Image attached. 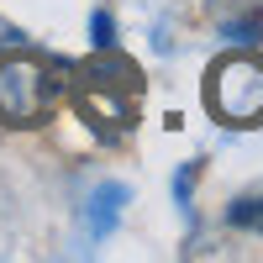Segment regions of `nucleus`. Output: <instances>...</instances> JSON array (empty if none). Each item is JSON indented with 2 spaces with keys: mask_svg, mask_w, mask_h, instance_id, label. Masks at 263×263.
<instances>
[{
  "mask_svg": "<svg viewBox=\"0 0 263 263\" xmlns=\"http://www.w3.org/2000/svg\"><path fill=\"white\" fill-rule=\"evenodd\" d=\"M90 32H95L90 42H95L100 53H111V48H116V21L105 16V11H95V16H90Z\"/></svg>",
  "mask_w": 263,
  "mask_h": 263,
  "instance_id": "obj_5",
  "label": "nucleus"
},
{
  "mask_svg": "<svg viewBox=\"0 0 263 263\" xmlns=\"http://www.w3.org/2000/svg\"><path fill=\"white\" fill-rule=\"evenodd\" d=\"M121 205H126V184H100V190L90 195V216H84V221H90V237H95V242L116 232Z\"/></svg>",
  "mask_w": 263,
  "mask_h": 263,
  "instance_id": "obj_3",
  "label": "nucleus"
},
{
  "mask_svg": "<svg viewBox=\"0 0 263 263\" xmlns=\"http://www.w3.org/2000/svg\"><path fill=\"white\" fill-rule=\"evenodd\" d=\"M205 105L227 126H263V58L232 53L211 69Z\"/></svg>",
  "mask_w": 263,
  "mask_h": 263,
  "instance_id": "obj_2",
  "label": "nucleus"
},
{
  "mask_svg": "<svg viewBox=\"0 0 263 263\" xmlns=\"http://www.w3.org/2000/svg\"><path fill=\"white\" fill-rule=\"evenodd\" d=\"M227 216H232L237 227H258V232H263V195H242V200H232Z\"/></svg>",
  "mask_w": 263,
  "mask_h": 263,
  "instance_id": "obj_4",
  "label": "nucleus"
},
{
  "mask_svg": "<svg viewBox=\"0 0 263 263\" xmlns=\"http://www.w3.org/2000/svg\"><path fill=\"white\" fill-rule=\"evenodd\" d=\"M63 79L37 53H6L0 58V126H42L58 105Z\"/></svg>",
  "mask_w": 263,
  "mask_h": 263,
  "instance_id": "obj_1",
  "label": "nucleus"
}]
</instances>
